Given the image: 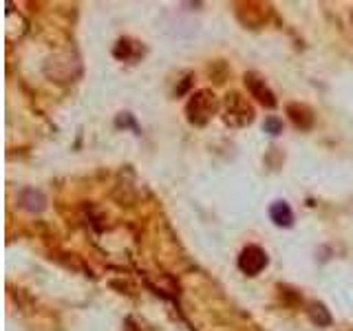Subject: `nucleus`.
I'll return each mask as SVG.
<instances>
[{"label":"nucleus","mask_w":353,"mask_h":331,"mask_svg":"<svg viewBox=\"0 0 353 331\" xmlns=\"http://www.w3.org/2000/svg\"><path fill=\"white\" fill-rule=\"evenodd\" d=\"M219 109H221V102L215 93L210 89H201L188 100L186 115L193 126H206V124L219 113Z\"/></svg>","instance_id":"obj_1"},{"label":"nucleus","mask_w":353,"mask_h":331,"mask_svg":"<svg viewBox=\"0 0 353 331\" xmlns=\"http://www.w3.org/2000/svg\"><path fill=\"white\" fill-rule=\"evenodd\" d=\"M20 205H23V208L29 210V212H40L45 208V194L40 190L27 188V190L20 192Z\"/></svg>","instance_id":"obj_7"},{"label":"nucleus","mask_w":353,"mask_h":331,"mask_svg":"<svg viewBox=\"0 0 353 331\" xmlns=\"http://www.w3.org/2000/svg\"><path fill=\"white\" fill-rule=\"evenodd\" d=\"M269 219L278 227H291L294 225V212H291V208L285 201H276L269 205Z\"/></svg>","instance_id":"obj_6"},{"label":"nucleus","mask_w":353,"mask_h":331,"mask_svg":"<svg viewBox=\"0 0 353 331\" xmlns=\"http://www.w3.org/2000/svg\"><path fill=\"white\" fill-rule=\"evenodd\" d=\"M307 312H309L311 323H316L318 327H329L331 325V314L322 303H311Z\"/></svg>","instance_id":"obj_8"},{"label":"nucleus","mask_w":353,"mask_h":331,"mask_svg":"<svg viewBox=\"0 0 353 331\" xmlns=\"http://www.w3.org/2000/svg\"><path fill=\"white\" fill-rule=\"evenodd\" d=\"M351 20H353V14H351Z\"/></svg>","instance_id":"obj_10"},{"label":"nucleus","mask_w":353,"mask_h":331,"mask_svg":"<svg viewBox=\"0 0 353 331\" xmlns=\"http://www.w3.org/2000/svg\"><path fill=\"white\" fill-rule=\"evenodd\" d=\"M287 115L291 122H294V126L300 130H309L314 126V111H311L307 104H298V102L287 104Z\"/></svg>","instance_id":"obj_5"},{"label":"nucleus","mask_w":353,"mask_h":331,"mask_svg":"<svg viewBox=\"0 0 353 331\" xmlns=\"http://www.w3.org/2000/svg\"><path fill=\"white\" fill-rule=\"evenodd\" d=\"M265 130L269 133V135H278V133H282V122L278 117H267L265 119Z\"/></svg>","instance_id":"obj_9"},{"label":"nucleus","mask_w":353,"mask_h":331,"mask_svg":"<svg viewBox=\"0 0 353 331\" xmlns=\"http://www.w3.org/2000/svg\"><path fill=\"white\" fill-rule=\"evenodd\" d=\"M267 263H269L267 252L258 245H247L239 254V270L247 276H258L267 267Z\"/></svg>","instance_id":"obj_3"},{"label":"nucleus","mask_w":353,"mask_h":331,"mask_svg":"<svg viewBox=\"0 0 353 331\" xmlns=\"http://www.w3.org/2000/svg\"><path fill=\"white\" fill-rule=\"evenodd\" d=\"M245 87H247V91H249V95L252 98H256L260 104L263 106H267V109H274L278 102H276V95H274V91H271L269 87H267V82L260 78V76H256V73H245Z\"/></svg>","instance_id":"obj_4"},{"label":"nucleus","mask_w":353,"mask_h":331,"mask_svg":"<svg viewBox=\"0 0 353 331\" xmlns=\"http://www.w3.org/2000/svg\"><path fill=\"white\" fill-rule=\"evenodd\" d=\"M223 122L234 128L247 126V124L254 122V106L239 91H232L223 100Z\"/></svg>","instance_id":"obj_2"}]
</instances>
